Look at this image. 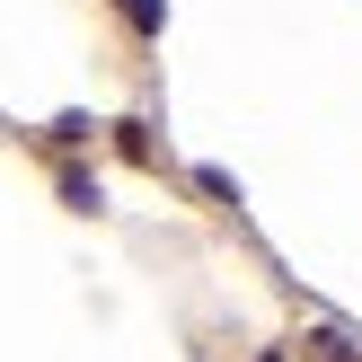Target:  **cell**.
<instances>
[{
	"label": "cell",
	"mask_w": 362,
	"mask_h": 362,
	"mask_svg": "<svg viewBox=\"0 0 362 362\" xmlns=\"http://www.w3.org/2000/svg\"><path fill=\"white\" fill-rule=\"evenodd\" d=\"M133 9V27H159V0H124Z\"/></svg>",
	"instance_id": "cell-1"
}]
</instances>
